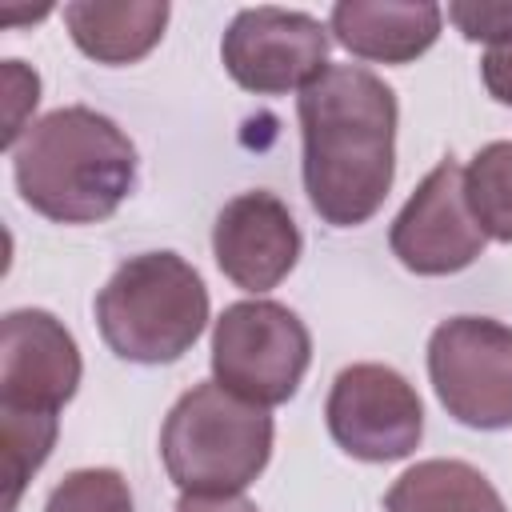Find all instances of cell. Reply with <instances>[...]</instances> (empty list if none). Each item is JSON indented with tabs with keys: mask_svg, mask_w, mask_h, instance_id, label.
Masks as SVG:
<instances>
[{
	"mask_svg": "<svg viewBox=\"0 0 512 512\" xmlns=\"http://www.w3.org/2000/svg\"><path fill=\"white\" fill-rule=\"evenodd\" d=\"M448 20L468 40H484V44L512 40V0H456L448 4Z\"/></svg>",
	"mask_w": 512,
	"mask_h": 512,
	"instance_id": "cell-18",
	"label": "cell"
},
{
	"mask_svg": "<svg viewBox=\"0 0 512 512\" xmlns=\"http://www.w3.org/2000/svg\"><path fill=\"white\" fill-rule=\"evenodd\" d=\"M220 60L244 92H304L328 68V28L292 8H244L220 40Z\"/></svg>",
	"mask_w": 512,
	"mask_h": 512,
	"instance_id": "cell-8",
	"label": "cell"
},
{
	"mask_svg": "<svg viewBox=\"0 0 512 512\" xmlns=\"http://www.w3.org/2000/svg\"><path fill=\"white\" fill-rule=\"evenodd\" d=\"M272 416L216 380L192 384L160 428V460L180 492H244L272 456Z\"/></svg>",
	"mask_w": 512,
	"mask_h": 512,
	"instance_id": "cell-4",
	"label": "cell"
},
{
	"mask_svg": "<svg viewBox=\"0 0 512 512\" xmlns=\"http://www.w3.org/2000/svg\"><path fill=\"white\" fill-rule=\"evenodd\" d=\"M324 420L332 440L368 464L404 460L424 436V404L416 388L388 364H348L336 372Z\"/></svg>",
	"mask_w": 512,
	"mask_h": 512,
	"instance_id": "cell-7",
	"label": "cell"
},
{
	"mask_svg": "<svg viewBox=\"0 0 512 512\" xmlns=\"http://www.w3.org/2000/svg\"><path fill=\"white\" fill-rule=\"evenodd\" d=\"M464 200L488 240L512 244V140H492L468 160Z\"/></svg>",
	"mask_w": 512,
	"mask_h": 512,
	"instance_id": "cell-15",
	"label": "cell"
},
{
	"mask_svg": "<svg viewBox=\"0 0 512 512\" xmlns=\"http://www.w3.org/2000/svg\"><path fill=\"white\" fill-rule=\"evenodd\" d=\"M480 76H484V88L492 100L512 104V40L488 44V52L480 60Z\"/></svg>",
	"mask_w": 512,
	"mask_h": 512,
	"instance_id": "cell-20",
	"label": "cell"
},
{
	"mask_svg": "<svg viewBox=\"0 0 512 512\" xmlns=\"http://www.w3.org/2000/svg\"><path fill=\"white\" fill-rule=\"evenodd\" d=\"M388 244L416 276H452L484 252L488 236L464 200V168L452 156L440 160L404 200L388 228Z\"/></svg>",
	"mask_w": 512,
	"mask_h": 512,
	"instance_id": "cell-9",
	"label": "cell"
},
{
	"mask_svg": "<svg viewBox=\"0 0 512 512\" xmlns=\"http://www.w3.org/2000/svg\"><path fill=\"white\" fill-rule=\"evenodd\" d=\"M212 256L220 272L260 296L276 288L300 260V228L288 204L264 188L232 196L212 224Z\"/></svg>",
	"mask_w": 512,
	"mask_h": 512,
	"instance_id": "cell-11",
	"label": "cell"
},
{
	"mask_svg": "<svg viewBox=\"0 0 512 512\" xmlns=\"http://www.w3.org/2000/svg\"><path fill=\"white\" fill-rule=\"evenodd\" d=\"M440 24L444 8L432 0H340L328 16L336 44L376 64H412L436 44Z\"/></svg>",
	"mask_w": 512,
	"mask_h": 512,
	"instance_id": "cell-12",
	"label": "cell"
},
{
	"mask_svg": "<svg viewBox=\"0 0 512 512\" xmlns=\"http://www.w3.org/2000/svg\"><path fill=\"white\" fill-rule=\"evenodd\" d=\"M44 512H132V488L116 468H76L48 492Z\"/></svg>",
	"mask_w": 512,
	"mask_h": 512,
	"instance_id": "cell-17",
	"label": "cell"
},
{
	"mask_svg": "<svg viewBox=\"0 0 512 512\" xmlns=\"http://www.w3.org/2000/svg\"><path fill=\"white\" fill-rule=\"evenodd\" d=\"M312 364L304 320L276 300H236L212 324V376L248 404L272 408L296 396Z\"/></svg>",
	"mask_w": 512,
	"mask_h": 512,
	"instance_id": "cell-5",
	"label": "cell"
},
{
	"mask_svg": "<svg viewBox=\"0 0 512 512\" xmlns=\"http://www.w3.org/2000/svg\"><path fill=\"white\" fill-rule=\"evenodd\" d=\"M0 420H4V480H8L4 508L12 512L20 492H24V484L48 460V452L56 444L60 416H48V412H0Z\"/></svg>",
	"mask_w": 512,
	"mask_h": 512,
	"instance_id": "cell-16",
	"label": "cell"
},
{
	"mask_svg": "<svg viewBox=\"0 0 512 512\" xmlns=\"http://www.w3.org/2000/svg\"><path fill=\"white\" fill-rule=\"evenodd\" d=\"M8 156L24 204L56 224H100L136 184L128 132L84 104L56 108L28 124Z\"/></svg>",
	"mask_w": 512,
	"mask_h": 512,
	"instance_id": "cell-2",
	"label": "cell"
},
{
	"mask_svg": "<svg viewBox=\"0 0 512 512\" xmlns=\"http://www.w3.org/2000/svg\"><path fill=\"white\" fill-rule=\"evenodd\" d=\"M96 324L120 360L172 364L208 324V288L184 256L140 252L96 292Z\"/></svg>",
	"mask_w": 512,
	"mask_h": 512,
	"instance_id": "cell-3",
	"label": "cell"
},
{
	"mask_svg": "<svg viewBox=\"0 0 512 512\" xmlns=\"http://www.w3.org/2000/svg\"><path fill=\"white\" fill-rule=\"evenodd\" d=\"M72 44L96 64L144 60L168 24L164 0H72L64 4Z\"/></svg>",
	"mask_w": 512,
	"mask_h": 512,
	"instance_id": "cell-13",
	"label": "cell"
},
{
	"mask_svg": "<svg viewBox=\"0 0 512 512\" xmlns=\"http://www.w3.org/2000/svg\"><path fill=\"white\" fill-rule=\"evenodd\" d=\"M384 512H508L492 480L464 460H420L384 492Z\"/></svg>",
	"mask_w": 512,
	"mask_h": 512,
	"instance_id": "cell-14",
	"label": "cell"
},
{
	"mask_svg": "<svg viewBox=\"0 0 512 512\" xmlns=\"http://www.w3.org/2000/svg\"><path fill=\"white\" fill-rule=\"evenodd\" d=\"M80 348L44 308H16L0 324V412H48L76 396Z\"/></svg>",
	"mask_w": 512,
	"mask_h": 512,
	"instance_id": "cell-10",
	"label": "cell"
},
{
	"mask_svg": "<svg viewBox=\"0 0 512 512\" xmlns=\"http://www.w3.org/2000/svg\"><path fill=\"white\" fill-rule=\"evenodd\" d=\"M4 92H8V128H4V148L12 152L16 140L24 136V108L40 100V76L28 72L20 60H4Z\"/></svg>",
	"mask_w": 512,
	"mask_h": 512,
	"instance_id": "cell-19",
	"label": "cell"
},
{
	"mask_svg": "<svg viewBox=\"0 0 512 512\" xmlns=\"http://www.w3.org/2000/svg\"><path fill=\"white\" fill-rule=\"evenodd\" d=\"M176 512H260L248 496L232 492V496H200V492H180Z\"/></svg>",
	"mask_w": 512,
	"mask_h": 512,
	"instance_id": "cell-21",
	"label": "cell"
},
{
	"mask_svg": "<svg viewBox=\"0 0 512 512\" xmlns=\"http://www.w3.org/2000/svg\"><path fill=\"white\" fill-rule=\"evenodd\" d=\"M428 380L444 412L468 428H512V328L492 316H452L428 336Z\"/></svg>",
	"mask_w": 512,
	"mask_h": 512,
	"instance_id": "cell-6",
	"label": "cell"
},
{
	"mask_svg": "<svg viewBox=\"0 0 512 512\" xmlns=\"http://www.w3.org/2000/svg\"><path fill=\"white\" fill-rule=\"evenodd\" d=\"M304 192L332 228L368 224L396 176V92L360 64H328L300 96Z\"/></svg>",
	"mask_w": 512,
	"mask_h": 512,
	"instance_id": "cell-1",
	"label": "cell"
}]
</instances>
